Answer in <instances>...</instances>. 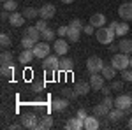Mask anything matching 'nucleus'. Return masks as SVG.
I'll return each instance as SVG.
<instances>
[{
    "label": "nucleus",
    "instance_id": "nucleus-1",
    "mask_svg": "<svg viewBox=\"0 0 132 130\" xmlns=\"http://www.w3.org/2000/svg\"><path fill=\"white\" fill-rule=\"evenodd\" d=\"M95 37H97V40L101 42V44H111L113 40H114V37H116V32L113 30V28H109V27H101V28H97V32H95Z\"/></svg>",
    "mask_w": 132,
    "mask_h": 130
},
{
    "label": "nucleus",
    "instance_id": "nucleus-2",
    "mask_svg": "<svg viewBox=\"0 0 132 130\" xmlns=\"http://www.w3.org/2000/svg\"><path fill=\"white\" fill-rule=\"evenodd\" d=\"M111 65L116 70H125L127 67H130V58L125 53H114L111 58Z\"/></svg>",
    "mask_w": 132,
    "mask_h": 130
},
{
    "label": "nucleus",
    "instance_id": "nucleus-3",
    "mask_svg": "<svg viewBox=\"0 0 132 130\" xmlns=\"http://www.w3.org/2000/svg\"><path fill=\"white\" fill-rule=\"evenodd\" d=\"M34 55H35V58H39V60H44L48 55H51V48L50 44L46 42V40H42V42H37L34 48Z\"/></svg>",
    "mask_w": 132,
    "mask_h": 130
},
{
    "label": "nucleus",
    "instance_id": "nucleus-4",
    "mask_svg": "<svg viewBox=\"0 0 132 130\" xmlns=\"http://www.w3.org/2000/svg\"><path fill=\"white\" fill-rule=\"evenodd\" d=\"M21 125H23L25 128L37 130V128H39V125H41V121H39V118H37L34 112H27V114L21 118Z\"/></svg>",
    "mask_w": 132,
    "mask_h": 130
},
{
    "label": "nucleus",
    "instance_id": "nucleus-5",
    "mask_svg": "<svg viewBox=\"0 0 132 130\" xmlns=\"http://www.w3.org/2000/svg\"><path fill=\"white\" fill-rule=\"evenodd\" d=\"M86 69L90 74H95V72H101L104 69V62H102L101 56H90L86 60Z\"/></svg>",
    "mask_w": 132,
    "mask_h": 130
},
{
    "label": "nucleus",
    "instance_id": "nucleus-6",
    "mask_svg": "<svg viewBox=\"0 0 132 130\" xmlns=\"http://www.w3.org/2000/svg\"><path fill=\"white\" fill-rule=\"evenodd\" d=\"M114 107H118V109H130L132 107V95H118L116 99H114Z\"/></svg>",
    "mask_w": 132,
    "mask_h": 130
},
{
    "label": "nucleus",
    "instance_id": "nucleus-7",
    "mask_svg": "<svg viewBox=\"0 0 132 130\" xmlns=\"http://www.w3.org/2000/svg\"><path fill=\"white\" fill-rule=\"evenodd\" d=\"M58 65H60V58H58V55L55 53V55H48L44 62H42V67L44 70L46 69H51V70H58Z\"/></svg>",
    "mask_w": 132,
    "mask_h": 130
},
{
    "label": "nucleus",
    "instance_id": "nucleus-8",
    "mask_svg": "<svg viewBox=\"0 0 132 130\" xmlns=\"http://www.w3.org/2000/svg\"><path fill=\"white\" fill-rule=\"evenodd\" d=\"M118 16H120L122 20H125V21L132 20V2L130 0L125 2V4H122V5L118 7Z\"/></svg>",
    "mask_w": 132,
    "mask_h": 130
},
{
    "label": "nucleus",
    "instance_id": "nucleus-9",
    "mask_svg": "<svg viewBox=\"0 0 132 130\" xmlns=\"http://www.w3.org/2000/svg\"><path fill=\"white\" fill-rule=\"evenodd\" d=\"M55 14H56V9L53 4H44L39 9V18H42V20H53Z\"/></svg>",
    "mask_w": 132,
    "mask_h": 130
},
{
    "label": "nucleus",
    "instance_id": "nucleus-10",
    "mask_svg": "<svg viewBox=\"0 0 132 130\" xmlns=\"http://www.w3.org/2000/svg\"><path fill=\"white\" fill-rule=\"evenodd\" d=\"M11 23V27H23L25 25V14L23 12H18V11H14V12H11L9 20H7Z\"/></svg>",
    "mask_w": 132,
    "mask_h": 130
},
{
    "label": "nucleus",
    "instance_id": "nucleus-11",
    "mask_svg": "<svg viewBox=\"0 0 132 130\" xmlns=\"http://www.w3.org/2000/svg\"><path fill=\"white\" fill-rule=\"evenodd\" d=\"M53 51L58 55V56H63V55H67V51H69V46H67V40L63 39H56L53 42Z\"/></svg>",
    "mask_w": 132,
    "mask_h": 130
},
{
    "label": "nucleus",
    "instance_id": "nucleus-12",
    "mask_svg": "<svg viewBox=\"0 0 132 130\" xmlns=\"http://www.w3.org/2000/svg\"><path fill=\"white\" fill-rule=\"evenodd\" d=\"M104 76H99V72H95V74H92L90 76V86H92V90H95V91H99L102 90V86H104Z\"/></svg>",
    "mask_w": 132,
    "mask_h": 130
},
{
    "label": "nucleus",
    "instance_id": "nucleus-13",
    "mask_svg": "<svg viewBox=\"0 0 132 130\" xmlns=\"http://www.w3.org/2000/svg\"><path fill=\"white\" fill-rule=\"evenodd\" d=\"M72 69H74V60H72V58H69L67 55L60 56V65H58V70H60V72H71Z\"/></svg>",
    "mask_w": 132,
    "mask_h": 130
},
{
    "label": "nucleus",
    "instance_id": "nucleus-14",
    "mask_svg": "<svg viewBox=\"0 0 132 130\" xmlns=\"http://www.w3.org/2000/svg\"><path fill=\"white\" fill-rule=\"evenodd\" d=\"M65 128L67 130H81L85 128V120H81V118H69L67 120V123H65Z\"/></svg>",
    "mask_w": 132,
    "mask_h": 130
},
{
    "label": "nucleus",
    "instance_id": "nucleus-15",
    "mask_svg": "<svg viewBox=\"0 0 132 130\" xmlns=\"http://www.w3.org/2000/svg\"><path fill=\"white\" fill-rule=\"evenodd\" d=\"M109 107L104 104V102H101V104H95L93 106V114L95 116H99V118H108V114H109Z\"/></svg>",
    "mask_w": 132,
    "mask_h": 130
},
{
    "label": "nucleus",
    "instance_id": "nucleus-16",
    "mask_svg": "<svg viewBox=\"0 0 132 130\" xmlns=\"http://www.w3.org/2000/svg\"><path fill=\"white\" fill-rule=\"evenodd\" d=\"M74 90H76V93H78V97H79V95H88V91L92 90L90 81H88V83H85V81H78V83L74 84Z\"/></svg>",
    "mask_w": 132,
    "mask_h": 130
},
{
    "label": "nucleus",
    "instance_id": "nucleus-17",
    "mask_svg": "<svg viewBox=\"0 0 132 130\" xmlns=\"http://www.w3.org/2000/svg\"><path fill=\"white\" fill-rule=\"evenodd\" d=\"M35 58V55H34V49H23L20 53V63H23V65H27V63H30L32 60Z\"/></svg>",
    "mask_w": 132,
    "mask_h": 130
},
{
    "label": "nucleus",
    "instance_id": "nucleus-18",
    "mask_svg": "<svg viewBox=\"0 0 132 130\" xmlns=\"http://www.w3.org/2000/svg\"><path fill=\"white\" fill-rule=\"evenodd\" d=\"M90 25H93L95 28H101L106 25V16L102 14V12H97V14H93L90 18Z\"/></svg>",
    "mask_w": 132,
    "mask_h": 130
},
{
    "label": "nucleus",
    "instance_id": "nucleus-19",
    "mask_svg": "<svg viewBox=\"0 0 132 130\" xmlns=\"http://www.w3.org/2000/svg\"><path fill=\"white\" fill-rule=\"evenodd\" d=\"M67 106H69V99H56V100H53V104H51L53 111H56V112L65 111V109H67Z\"/></svg>",
    "mask_w": 132,
    "mask_h": 130
},
{
    "label": "nucleus",
    "instance_id": "nucleus-20",
    "mask_svg": "<svg viewBox=\"0 0 132 130\" xmlns=\"http://www.w3.org/2000/svg\"><path fill=\"white\" fill-rule=\"evenodd\" d=\"M99 127H101V123H99V120H97L95 114L85 118V128H86V130H97Z\"/></svg>",
    "mask_w": 132,
    "mask_h": 130
},
{
    "label": "nucleus",
    "instance_id": "nucleus-21",
    "mask_svg": "<svg viewBox=\"0 0 132 130\" xmlns=\"http://www.w3.org/2000/svg\"><path fill=\"white\" fill-rule=\"evenodd\" d=\"M118 48H120V53H125V55H130L132 53V39H123L118 42Z\"/></svg>",
    "mask_w": 132,
    "mask_h": 130
},
{
    "label": "nucleus",
    "instance_id": "nucleus-22",
    "mask_svg": "<svg viewBox=\"0 0 132 130\" xmlns=\"http://www.w3.org/2000/svg\"><path fill=\"white\" fill-rule=\"evenodd\" d=\"M81 32L83 30H79V28L69 27V30H67V40H69V42H78L79 37H81Z\"/></svg>",
    "mask_w": 132,
    "mask_h": 130
},
{
    "label": "nucleus",
    "instance_id": "nucleus-23",
    "mask_svg": "<svg viewBox=\"0 0 132 130\" xmlns=\"http://www.w3.org/2000/svg\"><path fill=\"white\" fill-rule=\"evenodd\" d=\"M25 35H28V37L34 39L35 42H39V39H42V33H41V30H39L37 27H28L27 32H25Z\"/></svg>",
    "mask_w": 132,
    "mask_h": 130
},
{
    "label": "nucleus",
    "instance_id": "nucleus-24",
    "mask_svg": "<svg viewBox=\"0 0 132 130\" xmlns=\"http://www.w3.org/2000/svg\"><path fill=\"white\" fill-rule=\"evenodd\" d=\"M125 116V111L123 109H118V107H114V109H111L109 111V114H108V118L111 121H120Z\"/></svg>",
    "mask_w": 132,
    "mask_h": 130
},
{
    "label": "nucleus",
    "instance_id": "nucleus-25",
    "mask_svg": "<svg viewBox=\"0 0 132 130\" xmlns=\"http://www.w3.org/2000/svg\"><path fill=\"white\" fill-rule=\"evenodd\" d=\"M0 74H2L4 77H11V76L14 74V65H12V63H2Z\"/></svg>",
    "mask_w": 132,
    "mask_h": 130
},
{
    "label": "nucleus",
    "instance_id": "nucleus-26",
    "mask_svg": "<svg viewBox=\"0 0 132 130\" xmlns=\"http://www.w3.org/2000/svg\"><path fill=\"white\" fill-rule=\"evenodd\" d=\"M101 74L106 79H113V77L116 76V69H114L113 65H104V69L101 70Z\"/></svg>",
    "mask_w": 132,
    "mask_h": 130
},
{
    "label": "nucleus",
    "instance_id": "nucleus-27",
    "mask_svg": "<svg viewBox=\"0 0 132 130\" xmlns=\"http://www.w3.org/2000/svg\"><path fill=\"white\" fill-rule=\"evenodd\" d=\"M130 30V27H129V23L127 21H122V23H118V27H116V37H123L127 32Z\"/></svg>",
    "mask_w": 132,
    "mask_h": 130
},
{
    "label": "nucleus",
    "instance_id": "nucleus-28",
    "mask_svg": "<svg viewBox=\"0 0 132 130\" xmlns=\"http://www.w3.org/2000/svg\"><path fill=\"white\" fill-rule=\"evenodd\" d=\"M53 127V118H51L50 114H46V116H42V120H41V125H39V128L41 130H48Z\"/></svg>",
    "mask_w": 132,
    "mask_h": 130
},
{
    "label": "nucleus",
    "instance_id": "nucleus-29",
    "mask_svg": "<svg viewBox=\"0 0 132 130\" xmlns=\"http://www.w3.org/2000/svg\"><path fill=\"white\" fill-rule=\"evenodd\" d=\"M35 44H37V42L34 39H30L28 35H23V39H21V48H23V49H32Z\"/></svg>",
    "mask_w": 132,
    "mask_h": 130
},
{
    "label": "nucleus",
    "instance_id": "nucleus-30",
    "mask_svg": "<svg viewBox=\"0 0 132 130\" xmlns=\"http://www.w3.org/2000/svg\"><path fill=\"white\" fill-rule=\"evenodd\" d=\"M23 14H25L27 20H35V18L39 16V9H35V7H27V9L23 11Z\"/></svg>",
    "mask_w": 132,
    "mask_h": 130
},
{
    "label": "nucleus",
    "instance_id": "nucleus-31",
    "mask_svg": "<svg viewBox=\"0 0 132 130\" xmlns=\"http://www.w3.org/2000/svg\"><path fill=\"white\" fill-rule=\"evenodd\" d=\"M14 58V55H12V51L9 49H4L2 51V55H0V63H11Z\"/></svg>",
    "mask_w": 132,
    "mask_h": 130
},
{
    "label": "nucleus",
    "instance_id": "nucleus-32",
    "mask_svg": "<svg viewBox=\"0 0 132 130\" xmlns=\"http://www.w3.org/2000/svg\"><path fill=\"white\" fill-rule=\"evenodd\" d=\"M2 9L9 11V12H14V11L18 9V4H16V0H7V2H2Z\"/></svg>",
    "mask_w": 132,
    "mask_h": 130
},
{
    "label": "nucleus",
    "instance_id": "nucleus-33",
    "mask_svg": "<svg viewBox=\"0 0 132 130\" xmlns=\"http://www.w3.org/2000/svg\"><path fill=\"white\" fill-rule=\"evenodd\" d=\"M42 33V40H46V42H50V40L55 39V35H56V32H53L51 28H46L44 32H41Z\"/></svg>",
    "mask_w": 132,
    "mask_h": 130
},
{
    "label": "nucleus",
    "instance_id": "nucleus-34",
    "mask_svg": "<svg viewBox=\"0 0 132 130\" xmlns=\"http://www.w3.org/2000/svg\"><path fill=\"white\" fill-rule=\"evenodd\" d=\"M32 91H34V93H41L42 90H44V83H42V81H34V83H32Z\"/></svg>",
    "mask_w": 132,
    "mask_h": 130
},
{
    "label": "nucleus",
    "instance_id": "nucleus-35",
    "mask_svg": "<svg viewBox=\"0 0 132 130\" xmlns=\"http://www.w3.org/2000/svg\"><path fill=\"white\" fill-rule=\"evenodd\" d=\"M0 46H2L4 49H7L11 46V37L7 33H2V35H0Z\"/></svg>",
    "mask_w": 132,
    "mask_h": 130
},
{
    "label": "nucleus",
    "instance_id": "nucleus-36",
    "mask_svg": "<svg viewBox=\"0 0 132 130\" xmlns=\"http://www.w3.org/2000/svg\"><path fill=\"white\" fill-rule=\"evenodd\" d=\"M62 93H63V97H65V99H76V97H78V93H76L74 88H63Z\"/></svg>",
    "mask_w": 132,
    "mask_h": 130
},
{
    "label": "nucleus",
    "instance_id": "nucleus-37",
    "mask_svg": "<svg viewBox=\"0 0 132 130\" xmlns=\"http://www.w3.org/2000/svg\"><path fill=\"white\" fill-rule=\"evenodd\" d=\"M35 27H37V28H39L41 32H44L46 28H48V20H42V18H41V20L35 23Z\"/></svg>",
    "mask_w": 132,
    "mask_h": 130
},
{
    "label": "nucleus",
    "instance_id": "nucleus-38",
    "mask_svg": "<svg viewBox=\"0 0 132 130\" xmlns=\"http://www.w3.org/2000/svg\"><path fill=\"white\" fill-rule=\"evenodd\" d=\"M67 30H69V25H62L60 28L56 30V35H60V37H67Z\"/></svg>",
    "mask_w": 132,
    "mask_h": 130
},
{
    "label": "nucleus",
    "instance_id": "nucleus-39",
    "mask_svg": "<svg viewBox=\"0 0 132 130\" xmlns=\"http://www.w3.org/2000/svg\"><path fill=\"white\" fill-rule=\"evenodd\" d=\"M69 27H72V28H79V30L85 28V27H83V23H81V20H71Z\"/></svg>",
    "mask_w": 132,
    "mask_h": 130
},
{
    "label": "nucleus",
    "instance_id": "nucleus-40",
    "mask_svg": "<svg viewBox=\"0 0 132 130\" xmlns=\"http://www.w3.org/2000/svg\"><path fill=\"white\" fill-rule=\"evenodd\" d=\"M122 76H123V81H127V83H132V70H122Z\"/></svg>",
    "mask_w": 132,
    "mask_h": 130
},
{
    "label": "nucleus",
    "instance_id": "nucleus-41",
    "mask_svg": "<svg viewBox=\"0 0 132 130\" xmlns=\"http://www.w3.org/2000/svg\"><path fill=\"white\" fill-rule=\"evenodd\" d=\"M102 102H104V104H106V106H108V107H109V109H113V107H114V100H113L111 97H109V95H106V97H104V100H102Z\"/></svg>",
    "mask_w": 132,
    "mask_h": 130
},
{
    "label": "nucleus",
    "instance_id": "nucleus-42",
    "mask_svg": "<svg viewBox=\"0 0 132 130\" xmlns=\"http://www.w3.org/2000/svg\"><path fill=\"white\" fill-rule=\"evenodd\" d=\"M93 32H95V27H93V25H90V23L83 28V33H86V35H92Z\"/></svg>",
    "mask_w": 132,
    "mask_h": 130
},
{
    "label": "nucleus",
    "instance_id": "nucleus-43",
    "mask_svg": "<svg viewBox=\"0 0 132 130\" xmlns=\"http://www.w3.org/2000/svg\"><path fill=\"white\" fill-rule=\"evenodd\" d=\"M111 88H113V90H122V88H123V81H113Z\"/></svg>",
    "mask_w": 132,
    "mask_h": 130
},
{
    "label": "nucleus",
    "instance_id": "nucleus-44",
    "mask_svg": "<svg viewBox=\"0 0 132 130\" xmlns=\"http://www.w3.org/2000/svg\"><path fill=\"white\" fill-rule=\"evenodd\" d=\"M76 116H78V118H81V120H85V118H86V116H88V114H86V109H79L78 111V114H76Z\"/></svg>",
    "mask_w": 132,
    "mask_h": 130
},
{
    "label": "nucleus",
    "instance_id": "nucleus-45",
    "mask_svg": "<svg viewBox=\"0 0 132 130\" xmlns=\"http://www.w3.org/2000/svg\"><path fill=\"white\" fill-rule=\"evenodd\" d=\"M109 51H111L113 55H114V53H118V51H120V48H118V44H109Z\"/></svg>",
    "mask_w": 132,
    "mask_h": 130
},
{
    "label": "nucleus",
    "instance_id": "nucleus-46",
    "mask_svg": "<svg viewBox=\"0 0 132 130\" xmlns=\"http://www.w3.org/2000/svg\"><path fill=\"white\" fill-rule=\"evenodd\" d=\"M9 16H11V12H9V11L2 9V14H0V18H2V20H9Z\"/></svg>",
    "mask_w": 132,
    "mask_h": 130
},
{
    "label": "nucleus",
    "instance_id": "nucleus-47",
    "mask_svg": "<svg viewBox=\"0 0 132 130\" xmlns=\"http://www.w3.org/2000/svg\"><path fill=\"white\" fill-rule=\"evenodd\" d=\"M113 90V88H109V86H102V93H104V97H106V95H109V91H111Z\"/></svg>",
    "mask_w": 132,
    "mask_h": 130
},
{
    "label": "nucleus",
    "instance_id": "nucleus-48",
    "mask_svg": "<svg viewBox=\"0 0 132 130\" xmlns=\"http://www.w3.org/2000/svg\"><path fill=\"white\" fill-rule=\"evenodd\" d=\"M116 27H118V21H111L109 23V28H113V30H116Z\"/></svg>",
    "mask_w": 132,
    "mask_h": 130
},
{
    "label": "nucleus",
    "instance_id": "nucleus-49",
    "mask_svg": "<svg viewBox=\"0 0 132 130\" xmlns=\"http://www.w3.org/2000/svg\"><path fill=\"white\" fill-rule=\"evenodd\" d=\"M21 127H23V125H18V123H12V125H11L12 130H18V128H21Z\"/></svg>",
    "mask_w": 132,
    "mask_h": 130
},
{
    "label": "nucleus",
    "instance_id": "nucleus-50",
    "mask_svg": "<svg viewBox=\"0 0 132 130\" xmlns=\"http://www.w3.org/2000/svg\"><path fill=\"white\" fill-rule=\"evenodd\" d=\"M62 4H72V2H74V0H60Z\"/></svg>",
    "mask_w": 132,
    "mask_h": 130
},
{
    "label": "nucleus",
    "instance_id": "nucleus-51",
    "mask_svg": "<svg viewBox=\"0 0 132 130\" xmlns=\"http://www.w3.org/2000/svg\"><path fill=\"white\" fill-rule=\"evenodd\" d=\"M129 128L132 130V118H129Z\"/></svg>",
    "mask_w": 132,
    "mask_h": 130
},
{
    "label": "nucleus",
    "instance_id": "nucleus-52",
    "mask_svg": "<svg viewBox=\"0 0 132 130\" xmlns=\"http://www.w3.org/2000/svg\"><path fill=\"white\" fill-rule=\"evenodd\" d=\"M130 69H132V58H130Z\"/></svg>",
    "mask_w": 132,
    "mask_h": 130
},
{
    "label": "nucleus",
    "instance_id": "nucleus-53",
    "mask_svg": "<svg viewBox=\"0 0 132 130\" xmlns=\"http://www.w3.org/2000/svg\"><path fill=\"white\" fill-rule=\"evenodd\" d=\"M2 2H7V0H2Z\"/></svg>",
    "mask_w": 132,
    "mask_h": 130
},
{
    "label": "nucleus",
    "instance_id": "nucleus-54",
    "mask_svg": "<svg viewBox=\"0 0 132 130\" xmlns=\"http://www.w3.org/2000/svg\"><path fill=\"white\" fill-rule=\"evenodd\" d=\"M130 2H132V0H130Z\"/></svg>",
    "mask_w": 132,
    "mask_h": 130
}]
</instances>
